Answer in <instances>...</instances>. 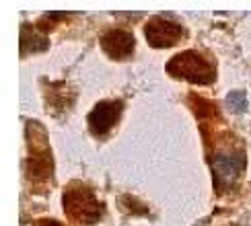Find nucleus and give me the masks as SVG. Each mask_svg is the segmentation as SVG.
I'll use <instances>...</instances> for the list:
<instances>
[{
	"label": "nucleus",
	"mask_w": 251,
	"mask_h": 226,
	"mask_svg": "<svg viewBox=\"0 0 251 226\" xmlns=\"http://www.w3.org/2000/svg\"><path fill=\"white\" fill-rule=\"evenodd\" d=\"M210 169L214 173V187L218 191H228L241 177L245 169V152L241 144H235L231 134H225L210 154Z\"/></svg>",
	"instance_id": "nucleus-1"
},
{
	"label": "nucleus",
	"mask_w": 251,
	"mask_h": 226,
	"mask_svg": "<svg viewBox=\"0 0 251 226\" xmlns=\"http://www.w3.org/2000/svg\"><path fill=\"white\" fill-rule=\"evenodd\" d=\"M165 70L173 78H181L194 85H212L216 78V66L196 49H187L173 56L167 62Z\"/></svg>",
	"instance_id": "nucleus-2"
},
{
	"label": "nucleus",
	"mask_w": 251,
	"mask_h": 226,
	"mask_svg": "<svg viewBox=\"0 0 251 226\" xmlns=\"http://www.w3.org/2000/svg\"><path fill=\"white\" fill-rule=\"evenodd\" d=\"M62 203L68 218L78 224H95L103 216V203L97 202L95 193L82 183L68 185L62 195Z\"/></svg>",
	"instance_id": "nucleus-3"
},
{
	"label": "nucleus",
	"mask_w": 251,
	"mask_h": 226,
	"mask_svg": "<svg viewBox=\"0 0 251 226\" xmlns=\"http://www.w3.org/2000/svg\"><path fill=\"white\" fill-rule=\"evenodd\" d=\"M27 175L35 181L50 179L51 171H54V158H51V150L48 146V136L39 121H27Z\"/></svg>",
	"instance_id": "nucleus-4"
},
{
	"label": "nucleus",
	"mask_w": 251,
	"mask_h": 226,
	"mask_svg": "<svg viewBox=\"0 0 251 226\" xmlns=\"http://www.w3.org/2000/svg\"><path fill=\"white\" fill-rule=\"evenodd\" d=\"M144 35L152 47L161 49V47L175 45L185 35V31L179 23H175V21L167 17H152L144 27Z\"/></svg>",
	"instance_id": "nucleus-5"
},
{
	"label": "nucleus",
	"mask_w": 251,
	"mask_h": 226,
	"mask_svg": "<svg viewBox=\"0 0 251 226\" xmlns=\"http://www.w3.org/2000/svg\"><path fill=\"white\" fill-rule=\"evenodd\" d=\"M124 103L122 101H101L97 103L93 111L89 113V130L93 136L103 138L107 136V132L116 126L120 115H122Z\"/></svg>",
	"instance_id": "nucleus-6"
},
{
	"label": "nucleus",
	"mask_w": 251,
	"mask_h": 226,
	"mask_svg": "<svg viewBox=\"0 0 251 226\" xmlns=\"http://www.w3.org/2000/svg\"><path fill=\"white\" fill-rule=\"evenodd\" d=\"M136 39L130 31L126 29H111L101 37V47L103 51L113 58V60H126L134 54Z\"/></svg>",
	"instance_id": "nucleus-7"
},
{
	"label": "nucleus",
	"mask_w": 251,
	"mask_h": 226,
	"mask_svg": "<svg viewBox=\"0 0 251 226\" xmlns=\"http://www.w3.org/2000/svg\"><path fill=\"white\" fill-rule=\"evenodd\" d=\"M19 44H21V56H27L29 51H44L48 47V37L41 35L33 25L25 23L21 27V41Z\"/></svg>",
	"instance_id": "nucleus-8"
},
{
	"label": "nucleus",
	"mask_w": 251,
	"mask_h": 226,
	"mask_svg": "<svg viewBox=\"0 0 251 226\" xmlns=\"http://www.w3.org/2000/svg\"><path fill=\"white\" fill-rule=\"evenodd\" d=\"M226 105L231 107L235 113H243V111L247 109V95H245L243 90H233V92H228Z\"/></svg>",
	"instance_id": "nucleus-9"
},
{
	"label": "nucleus",
	"mask_w": 251,
	"mask_h": 226,
	"mask_svg": "<svg viewBox=\"0 0 251 226\" xmlns=\"http://www.w3.org/2000/svg\"><path fill=\"white\" fill-rule=\"evenodd\" d=\"M33 226H64V224H60L58 220H37Z\"/></svg>",
	"instance_id": "nucleus-10"
}]
</instances>
